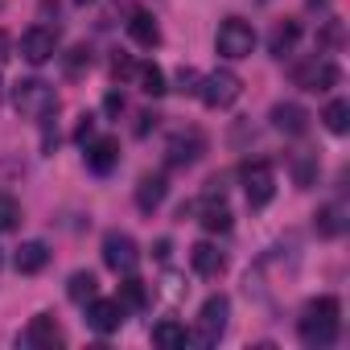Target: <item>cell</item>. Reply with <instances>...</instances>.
Here are the masks:
<instances>
[{
    "mask_svg": "<svg viewBox=\"0 0 350 350\" xmlns=\"http://www.w3.org/2000/svg\"><path fill=\"white\" fill-rule=\"evenodd\" d=\"M338 317H342V305H338V297H317V301H309L305 309H301V321H297V334H301V342L305 346H334V338H338Z\"/></svg>",
    "mask_w": 350,
    "mask_h": 350,
    "instance_id": "6da1fadb",
    "label": "cell"
},
{
    "mask_svg": "<svg viewBox=\"0 0 350 350\" xmlns=\"http://www.w3.org/2000/svg\"><path fill=\"white\" fill-rule=\"evenodd\" d=\"M13 107L25 116V120H46L58 111V91L42 79H21L13 87Z\"/></svg>",
    "mask_w": 350,
    "mask_h": 350,
    "instance_id": "7a4b0ae2",
    "label": "cell"
},
{
    "mask_svg": "<svg viewBox=\"0 0 350 350\" xmlns=\"http://www.w3.org/2000/svg\"><path fill=\"white\" fill-rule=\"evenodd\" d=\"M211 111H227L239 95H243V79L235 70H211L198 79V91H194Z\"/></svg>",
    "mask_w": 350,
    "mask_h": 350,
    "instance_id": "3957f363",
    "label": "cell"
},
{
    "mask_svg": "<svg viewBox=\"0 0 350 350\" xmlns=\"http://www.w3.org/2000/svg\"><path fill=\"white\" fill-rule=\"evenodd\" d=\"M227 317H231V301H227L223 293L206 297L202 309H198V329L190 334V342H198V346H219L223 334H227Z\"/></svg>",
    "mask_w": 350,
    "mask_h": 350,
    "instance_id": "277c9868",
    "label": "cell"
},
{
    "mask_svg": "<svg viewBox=\"0 0 350 350\" xmlns=\"http://www.w3.org/2000/svg\"><path fill=\"white\" fill-rule=\"evenodd\" d=\"M215 50H219L223 58H231V62L252 58V50H256V29H252L247 21H239V17H227V21L219 25V33H215Z\"/></svg>",
    "mask_w": 350,
    "mask_h": 350,
    "instance_id": "5b68a950",
    "label": "cell"
},
{
    "mask_svg": "<svg viewBox=\"0 0 350 350\" xmlns=\"http://www.w3.org/2000/svg\"><path fill=\"white\" fill-rule=\"evenodd\" d=\"M243 194H247V206H268L272 202V194H276V169L268 165V161H252V165H243Z\"/></svg>",
    "mask_w": 350,
    "mask_h": 350,
    "instance_id": "8992f818",
    "label": "cell"
},
{
    "mask_svg": "<svg viewBox=\"0 0 350 350\" xmlns=\"http://www.w3.org/2000/svg\"><path fill=\"white\" fill-rule=\"evenodd\" d=\"M103 264H107L116 276L136 272V264H140V247H136V239L124 235V231H107V235H103Z\"/></svg>",
    "mask_w": 350,
    "mask_h": 350,
    "instance_id": "52a82bcc",
    "label": "cell"
},
{
    "mask_svg": "<svg viewBox=\"0 0 350 350\" xmlns=\"http://www.w3.org/2000/svg\"><path fill=\"white\" fill-rule=\"evenodd\" d=\"M202 152H206V136H202L198 128H182V132H173V136H169V144H165V161H169L173 169L194 165Z\"/></svg>",
    "mask_w": 350,
    "mask_h": 350,
    "instance_id": "ba28073f",
    "label": "cell"
},
{
    "mask_svg": "<svg viewBox=\"0 0 350 350\" xmlns=\"http://www.w3.org/2000/svg\"><path fill=\"white\" fill-rule=\"evenodd\" d=\"M338 79H342V70L329 58H309L293 70V83L301 91H329V87H338Z\"/></svg>",
    "mask_w": 350,
    "mask_h": 350,
    "instance_id": "9c48e42d",
    "label": "cell"
},
{
    "mask_svg": "<svg viewBox=\"0 0 350 350\" xmlns=\"http://www.w3.org/2000/svg\"><path fill=\"white\" fill-rule=\"evenodd\" d=\"M54 54H58V33H54V29H46V25L25 29V38H21V58H25V62L46 66Z\"/></svg>",
    "mask_w": 350,
    "mask_h": 350,
    "instance_id": "30bf717a",
    "label": "cell"
},
{
    "mask_svg": "<svg viewBox=\"0 0 350 350\" xmlns=\"http://www.w3.org/2000/svg\"><path fill=\"white\" fill-rule=\"evenodd\" d=\"M87 325L95 334H116L124 325V305L120 301H103V297H91L87 301Z\"/></svg>",
    "mask_w": 350,
    "mask_h": 350,
    "instance_id": "8fae6325",
    "label": "cell"
},
{
    "mask_svg": "<svg viewBox=\"0 0 350 350\" xmlns=\"http://www.w3.org/2000/svg\"><path fill=\"white\" fill-rule=\"evenodd\" d=\"M25 342H29L33 350H54V346L66 342V334H62V325L54 321V313H38V317L25 325Z\"/></svg>",
    "mask_w": 350,
    "mask_h": 350,
    "instance_id": "7c38bea8",
    "label": "cell"
},
{
    "mask_svg": "<svg viewBox=\"0 0 350 350\" xmlns=\"http://www.w3.org/2000/svg\"><path fill=\"white\" fill-rule=\"evenodd\" d=\"M272 128L284 136H305L309 132V111L301 103H276L272 107Z\"/></svg>",
    "mask_w": 350,
    "mask_h": 350,
    "instance_id": "4fadbf2b",
    "label": "cell"
},
{
    "mask_svg": "<svg viewBox=\"0 0 350 350\" xmlns=\"http://www.w3.org/2000/svg\"><path fill=\"white\" fill-rule=\"evenodd\" d=\"M128 38H132L140 50H157V46H161V25H157V17L144 13V9H136V13L128 17Z\"/></svg>",
    "mask_w": 350,
    "mask_h": 350,
    "instance_id": "5bb4252c",
    "label": "cell"
},
{
    "mask_svg": "<svg viewBox=\"0 0 350 350\" xmlns=\"http://www.w3.org/2000/svg\"><path fill=\"white\" fill-rule=\"evenodd\" d=\"M87 165L95 173H111L120 165V140L116 136H99V140H87Z\"/></svg>",
    "mask_w": 350,
    "mask_h": 350,
    "instance_id": "9a60e30c",
    "label": "cell"
},
{
    "mask_svg": "<svg viewBox=\"0 0 350 350\" xmlns=\"http://www.w3.org/2000/svg\"><path fill=\"white\" fill-rule=\"evenodd\" d=\"M198 223H202L211 235H227L231 223H235V215L227 211V202H215V194H206V198L198 202Z\"/></svg>",
    "mask_w": 350,
    "mask_h": 350,
    "instance_id": "2e32d148",
    "label": "cell"
},
{
    "mask_svg": "<svg viewBox=\"0 0 350 350\" xmlns=\"http://www.w3.org/2000/svg\"><path fill=\"white\" fill-rule=\"evenodd\" d=\"M165 194H169L165 173H148V178H140V186H136V211L140 215H152L165 202Z\"/></svg>",
    "mask_w": 350,
    "mask_h": 350,
    "instance_id": "e0dca14e",
    "label": "cell"
},
{
    "mask_svg": "<svg viewBox=\"0 0 350 350\" xmlns=\"http://www.w3.org/2000/svg\"><path fill=\"white\" fill-rule=\"evenodd\" d=\"M13 264H17V272H21V276H38V272L50 264V247H46L42 239H25V243L17 247Z\"/></svg>",
    "mask_w": 350,
    "mask_h": 350,
    "instance_id": "ac0fdd59",
    "label": "cell"
},
{
    "mask_svg": "<svg viewBox=\"0 0 350 350\" xmlns=\"http://www.w3.org/2000/svg\"><path fill=\"white\" fill-rule=\"evenodd\" d=\"M190 268H194L198 276H223L227 256H223L215 243H194V247H190Z\"/></svg>",
    "mask_w": 350,
    "mask_h": 350,
    "instance_id": "d6986e66",
    "label": "cell"
},
{
    "mask_svg": "<svg viewBox=\"0 0 350 350\" xmlns=\"http://www.w3.org/2000/svg\"><path fill=\"white\" fill-rule=\"evenodd\" d=\"M152 346H161V350H186V346H190V329H186L182 321L165 317V321L152 325Z\"/></svg>",
    "mask_w": 350,
    "mask_h": 350,
    "instance_id": "ffe728a7",
    "label": "cell"
},
{
    "mask_svg": "<svg viewBox=\"0 0 350 350\" xmlns=\"http://www.w3.org/2000/svg\"><path fill=\"white\" fill-rule=\"evenodd\" d=\"M313 227H317V235H321V239H334V235H342V231H346V206H342V202H329V206H321V211L313 215Z\"/></svg>",
    "mask_w": 350,
    "mask_h": 350,
    "instance_id": "44dd1931",
    "label": "cell"
},
{
    "mask_svg": "<svg viewBox=\"0 0 350 350\" xmlns=\"http://www.w3.org/2000/svg\"><path fill=\"white\" fill-rule=\"evenodd\" d=\"M297 38H301V25H297V21H280V25L272 29L268 50H272L276 58H288V54H293V46H297Z\"/></svg>",
    "mask_w": 350,
    "mask_h": 350,
    "instance_id": "7402d4cb",
    "label": "cell"
},
{
    "mask_svg": "<svg viewBox=\"0 0 350 350\" xmlns=\"http://www.w3.org/2000/svg\"><path fill=\"white\" fill-rule=\"evenodd\" d=\"M132 79H136V83H140V91H144V95H152V99L169 91V87H165V70H161L157 62H144V66H136V70H132Z\"/></svg>",
    "mask_w": 350,
    "mask_h": 350,
    "instance_id": "603a6c76",
    "label": "cell"
},
{
    "mask_svg": "<svg viewBox=\"0 0 350 350\" xmlns=\"http://www.w3.org/2000/svg\"><path fill=\"white\" fill-rule=\"evenodd\" d=\"M95 293H99V280H95V272H75V276L66 280V297H70L75 305H87Z\"/></svg>",
    "mask_w": 350,
    "mask_h": 350,
    "instance_id": "cb8c5ba5",
    "label": "cell"
},
{
    "mask_svg": "<svg viewBox=\"0 0 350 350\" xmlns=\"http://www.w3.org/2000/svg\"><path fill=\"white\" fill-rule=\"evenodd\" d=\"M116 301H120L124 309H144V305H148V284H144V280H136V276L128 272V276H124V284H120V297H116Z\"/></svg>",
    "mask_w": 350,
    "mask_h": 350,
    "instance_id": "d4e9b609",
    "label": "cell"
},
{
    "mask_svg": "<svg viewBox=\"0 0 350 350\" xmlns=\"http://www.w3.org/2000/svg\"><path fill=\"white\" fill-rule=\"evenodd\" d=\"M321 124H325L334 136H342V132L350 128V103H346V99H334V103H325V111H321Z\"/></svg>",
    "mask_w": 350,
    "mask_h": 350,
    "instance_id": "484cf974",
    "label": "cell"
},
{
    "mask_svg": "<svg viewBox=\"0 0 350 350\" xmlns=\"http://www.w3.org/2000/svg\"><path fill=\"white\" fill-rule=\"evenodd\" d=\"M21 223V202L13 194H0V231H13Z\"/></svg>",
    "mask_w": 350,
    "mask_h": 350,
    "instance_id": "4316f807",
    "label": "cell"
},
{
    "mask_svg": "<svg viewBox=\"0 0 350 350\" xmlns=\"http://www.w3.org/2000/svg\"><path fill=\"white\" fill-rule=\"evenodd\" d=\"M83 70H91V50H87V46H75V50L66 54V75L79 79Z\"/></svg>",
    "mask_w": 350,
    "mask_h": 350,
    "instance_id": "83f0119b",
    "label": "cell"
},
{
    "mask_svg": "<svg viewBox=\"0 0 350 350\" xmlns=\"http://www.w3.org/2000/svg\"><path fill=\"white\" fill-rule=\"evenodd\" d=\"M198 79H202V75H198L194 66H182V70H178V91L194 95V91H198Z\"/></svg>",
    "mask_w": 350,
    "mask_h": 350,
    "instance_id": "f1b7e54d",
    "label": "cell"
},
{
    "mask_svg": "<svg viewBox=\"0 0 350 350\" xmlns=\"http://www.w3.org/2000/svg\"><path fill=\"white\" fill-rule=\"evenodd\" d=\"M313 173H317V165H313L309 157H301V161H297V186H301V190L313 186Z\"/></svg>",
    "mask_w": 350,
    "mask_h": 350,
    "instance_id": "f546056e",
    "label": "cell"
},
{
    "mask_svg": "<svg viewBox=\"0 0 350 350\" xmlns=\"http://www.w3.org/2000/svg\"><path fill=\"white\" fill-rule=\"evenodd\" d=\"M132 70H136V66H132V58L116 54V62H111V79H116V83H120V79H132Z\"/></svg>",
    "mask_w": 350,
    "mask_h": 350,
    "instance_id": "4dcf8cb0",
    "label": "cell"
},
{
    "mask_svg": "<svg viewBox=\"0 0 350 350\" xmlns=\"http://www.w3.org/2000/svg\"><path fill=\"white\" fill-rule=\"evenodd\" d=\"M91 132H95V116L87 111V116H79V128H75V140H79V144H87V140H91Z\"/></svg>",
    "mask_w": 350,
    "mask_h": 350,
    "instance_id": "1f68e13d",
    "label": "cell"
},
{
    "mask_svg": "<svg viewBox=\"0 0 350 350\" xmlns=\"http://www.w3.org/2000/svg\"><path fill=\"white\" fill-rule=\"evenodd\" d=\"M157 120H161L157 111H140V116H136V136H148V132L157 128Z\"/></svg>",
    "mask_w": 350,
    "mask_h": 350,
    "instance_id": "d6a6232c",
    "label": "cell"
},
{
    "mask_svg": "<svg viewBox=\"0 0 350 350\" xmlns=\"http://www.w3.org/2000/svg\"><path fill=\"white\" fill-rule=\"evenodd\" d=\"M103 111H107V116L124 111V95H120V91H107V99H103Z\"/></svg>",
    "mask_w": 350,
    "mask_h": 350,
    "instance_id": "836d02e7",
    "label": "cell"
},
{
    "mask_svg": "<svg viewBox=\"0 0 350 350\" xmlns=\"http://www.w3.org/2000/svg\"><path fill=\"white\" fill-rule=\"evenodd\" d=\"M9 50H13V42H9V33H5V29H0V62L9 58Z\"/></svg>",
    "mask_w": 350,
    "mask_h": 350,
    "instance_id": "e575fe53",
    "label": "cell"
},
{
    "mask_svg": "<svg viewBox=\"0 0 350 350\" xmlns=\"http://www.w3.org/2000/svg\"><path fill=\"white\" fill-rule=\"evenodd\" d=\"M157 260H169V239H157Z\"/></svg>",
    "mask_w": 350,
    "mask_h": 350,
    "instance_id": "d590c367",
    "label": "cell"
},
{
    "mask_svg": "<svg viewBox=\"0 0 350 350\" xmlns=\"http://www.w3.org/2000/svg\"><path fill=\"white\" fill-rule=\"evenodd\" d=\"M75 5H95V0H75Z\"/></svg>",
    "mask_w": 350,
    "mask_h": 350,
    "instance_id": "8d00e7d4",
    "label": "cell"
},
{
    "mask_svg": "<svg viewBox=\"0 0 350 350\" xmlns=\"http://www.w3.org/2000/svg\"><path fill=\"white\" fill-rule=\"evenodd\" d=\"M0 95H5V83H0Z\"/></svg>",
    "mask_w": 350,
    "mask_h": 350,
    "instance_id": "74e56055",
    "label": "cell"
},
{
    "mask_svg": "<svg viewBox=\"0 0 350 350\" xmlns=\"http://www.w3.org/2000/svg\"><path fill=\"white\" fill-rule=\"evenodd\" d=\"M0 264H5V256H0Z\"/></svg>",
    "mask_w": 350,
    "mask_h": 350,
    "instance_id": "f35d334b",
    "label": "cell"
}]
</instances>
